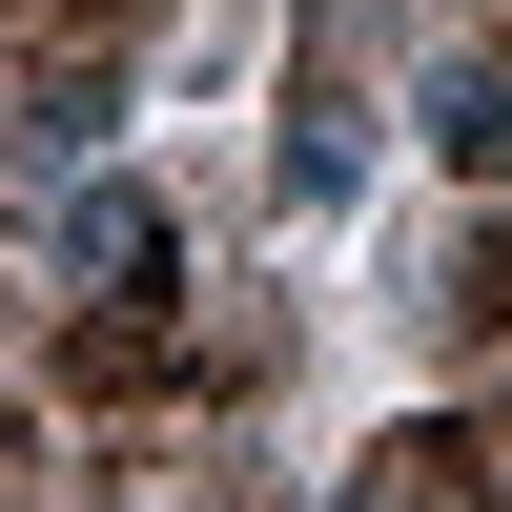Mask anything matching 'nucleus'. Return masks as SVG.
I'll list each match as a JSON object with an SVG mask.
<instances>
[{
  "instance_id": "obj_1",
  "label": "nucleus",
  "mask_w": 512,
  "mask_h": 512,
  "mask_svg": "<svg viewBox=\"0 0 512 512\" xmlns=\"http://www.w3.org/2000/svg\"><path fill=\"white\" fill-rule=\"evenodd\" d=\"M144 246H164V205H144V185H82V205H62V267H82V287H123Z\"/></svg>"
},
{
  "instance_id": "obj_2",
  "label": "nucleus",
  "mask_w": 512,
  "mask_h": 512,
  "mask_svg": "<svg viewBox=\"0 0 512 512\" xmlns=\"http://www.w3.org/2000/svg\"><path fill=\"white\" fill-rule=\"evenodd\" d=\"M431 144H451V164H492V144H512V82H492V62H451V82H431Z\"/></svg>"
}]
</instances>
